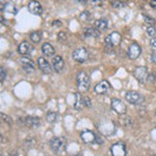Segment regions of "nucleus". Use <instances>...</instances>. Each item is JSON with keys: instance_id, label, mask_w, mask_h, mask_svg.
<instances>
[{"instance_id": "3", "label": "nucleus", "mask_w": 156, "mask_h": 156, "mask_svg": "<svg viewBox=\"0 0 156 156\" xmlns=\"http://www.w3.org/2000/svg\"><path fill=\"white\" fill-rule=\"evenodd\" d=\"M121 41H122V37L119 32L114 31L105 37V41H104V45H105V48H106L107 51H110V50L114 49L115 46H118L120 45Z\"/></svg>"}, {"instance_id": "30", "label": "nucleus", "mask_w": 156, "mask_h": 156, "mask_svg": "<svg viewBox=\"0 0 156 156\" xmlns=\"http://www.w3.org/2000/svg\"><path fill=\"white\" fill-rule=\"evenodd\" d=\"M1 117H2V120H3L5 123H7V124H9V125H12V120L11 118H9L7 115L1 114Z\"/></svg>"}, {"instance_id": "15", "label": "nucleus", "mask_w": 156, "mask_h": 156, "mask_svg": "<svg viewBox=\"0 0 156 156\" xmlns=\"http://www.w3.org/2000/svg\"><path fill=\"white\" fill-rule=\"evenodd\" d=\"M28 11L34 15H41L43 12V7L39 1H30L28 3Z\"/></svg>"}, {"instance_id": "14", "label": "nucleus", "mask_w": 156, "mask_h": 156, "mask_svg": "<svg viewBox=\"0 0 156 156\" xmlns=\"http://www.w3.org/2000/svg\"><path fill=\"white\" fill-rule=\"evenodd\" d=\"M64 67H65V62H64V59H62V57L59 56V55L54 56L53 59H52V68L54 69V71L57 73L62 72Z\"/></svg>"}, {"instance_id": "31", "label": "nucleus", "mask_w": 156, "mask_h": 156, "mask_svg": "<svg viewBox=\"0 0 156 156\" xmlns=\"http://www.w3.org/2000/svg\"><path fill=\"white\" fill-rule=\"evenodd\" d=\"M83 105L87 107H89V108L92 106V101H90V97H84L83 98Z\"/></svg>"}, {"instance_id": "29", "label": "nucleus", "mask_w": 156, "mask_h": 156, "mask_svg": "<svg viewBox=\"0 0 156 156\" xmlns=\"http://www.w3.org/2000/svg\"><path fill=\"white\" fill-rule=\"evenodd\" d=\"M112 7H115V9H121V7H124L126 4H125L124 2H121V1H112Z\"/></svg>"}, {"instance_id": "23", "label": "nucleus", "mask_w": 156, "mask_h": 156, "mask_svg": "<svg viewBox=\"0 0 156 156\" xmlns=\"http://www.w3.org/2000/svg\"><path fill=\"white\" fill-rule=\"evenodd\" d=\"M41 39H42V36L39 31H34L30 34V40H31L32 43H39L41 41Z\"/></svg>"}, {"instance_id": "16", "label": "nucleus", "mask_w": 156, "mask_h": 156, "mask_svg": "<svg viewBox=\"0 0 156 156\" xmlns=\"http://www.w3.org/2000/svg\"><path fill=\"white\" fill-rule=\"evenodd\" d=\"M31 50H32V46L26 41L22 42L21 44L18 46V52L20 54L24 55V56H25V55H27V54H29L30 52H31Z\"/></svg>"}, {"instance_id": "22", "label": "nucleus", "mask_w": 156, "mask_h": 156, "mask_svg": "<svg viewBox=\"0 0 156 156\" xmlns=\"http://www.w3.org/2000/svg\"><path fill=\"white\" fill-rule=\"evenodd\" d=\"M4 11L9 12V14H14L16 15L17 12H18V9H17V7L14 5L12 3H5L4 4Z\"/></svg>"}, {"instance_id": "20", "label": "nucleus", "mask_w": 156, "mask_h": 156, "mask_svg": "<svg viewBox=\"0 0 156 156\" xmlns=\"http://www.w3.org/2000/svg\"><path fill=\"white\" fill-rule=\"evenodd\" d=\"M84 36L87 37H99L100 30H98L95 27H89L84 30Z\"/></svg>"}, {"instance_id": "34", "label": "nucleus", "mask_w": 156, "mask_h": 156, "mask_svg": "<svg viewBox=\"0 0 156 156\" xmlns=\"http://www.w3.org/2000/svg\"><path fill=\"white\" fill-rule=\"evenodd\" d=\"M52 25H53V26H56V27H60L62 26V22L60 21H53Z\"/></svg>"}, {"instance_id": "24", "label": "nucleus", "mask_w": 156, "mask_h": 156, "mask_svg": "<svg viewBox=\"0 0 156 156\" xmlns=\"http://www.w3.org/2000/svg\"><path fill=\"white\" fill-rule=\"evenodd\" d=\"M46 119L49 123H53L57 119V114L54 112H48L46 115Z\"/></svg>"}, {"instance_id": "38", "label": "nucleus", "mask_w": 156, "mask_h": 156, "mask_svg": "<svg viewBox=\"0 0 156 156\" xmlns=\"http://www.w3.org/2000/svg\"><path fill=\"white\" fill-rule=\"evenodd\" d=\"M151 156H156V154L155 155H151Z\"/></svg>"}, {"instance_id": "11", "label": "nucleus", "mask_w": 156, "mask_h": 156, "mask_svg": "<svg viewBox=\"0 0 156 156\" xmlns=\"http://www.w3.org/2000/svg\"><path fill=\"white\" fill-rule=\"evenodd\" d=\"M80 137H81V140H83L85 144H96L97 134H95L90 130H83L80 133Z\"/></svg>"}, {"instance_id": "37", "label": "nucleus", "mask_w": 156, "mask_h": 156, "mask_svg": "<svg viewBox=\"0 0 156 156\" xmlns=\"http://www.w3.org/2000/svg\"><path fill=\"white\" fill-rule=\"evenodd\" d=\"M9 156H18V154H17V152H16V151H12V152L9 153Z\"/></svg>"}, {"instance_id": "19", "label": "nucleus", "mask_w": 156, "mask_h": 156, "mask_svg": "<svg viewBox=\"0 0 156 156\" xmlns=\"http://www.w3.org/2000/svg\"><path fill=\"white\" fill-rule=\"evenodd\" d=\"M95 28L98 30H106L108 28V22L106 19L100 18L95 21Z\"/></svg>"}, {"instance_id": "33", "label": "nucleus", "mask_w": 156, "mask_h": 156, "mask_svg": "<svg viewBox=\"0 0 156 156\" xmlns=\"http://www.w3.org/2000/svg\"><path fill=\"white\" fill-rule=\"evenodd\" d=\"M151 46H152L153 49L156 50V37H154V39L151 40Z\"/></svg>"}, {"instance_id": "7", "label": "nucleus", "mask_w": 156, "mask_h": 156, "mask_svg": "<svg viewBox=\"0 0 156 156\" xmlns=\"http://www.w3.org/2000/svg\"><path fill=\"white\" fill-rule=\"evenodd\" d=\"M112 156H126L127 151H126V145L123 142H118L112 146L110 148Z\"/></svg>"}, {"instance_id": "1", "label": "nucleus", "mask_w": 156, "mask_h": 156, "mask_svg": "<svg viewBox=\"0 0 156 156\" xmlns=\"http://www.w3.org/2000/svg\"><path fill=\"white\" fill-rule=\"evenodd\" d=\"M50 148L53 151L55 154H62V153L66 151L67 147V140L65 137H59V136H55L52 137L49 142Z\"/></svg>"}, {"instance_id": "39", "label": "nucleus", "mask_w": 156, "mask_h": 156, "mask_svg": "<svg viewBox=\"0 0 156 156\" xmlns=\"http://www.w3.org/2000/svg\"><path fill=\"white\" fill-rule=\"evenodd\" d=\"M155 115H156V110H155Z\"/></svg>"}, {"instance_id": "36", "label": "nucleus", "mask_w": 156, "mask_h": 156, "mask_svg": "<svg viewBox=\"0 0 156 156\" xmlns=\"http://www.w3.org/2000/svg\"><path fill=\"white\" fill-rule=\"evenodd\" d=\"M150 5L152 7H154V9H156V0H151L150 1Z\"/></svg>"}, {"instance_id": "12", "label": "nucleus", "mask_w": 156, "mask_h": 156, "mask_svg": "<svg viewBox=\"0 0 156 156\" xmlns=\"http://www.w3.org/2000/svg\"><path fill=\"white\" fill-rule=\"evenodd\" d=\"M37 66H39L40 70L45 74H50L52 72V70H53V68L51 67L48 60L45 59L44 57H39L37 58Z\"/></svg>"}, {"instance_id": "6", "label": "nucleus", "mask_w": 156, "mask_h": 156, "mask_svg": "<svg viewBox=\"0 0 156 156\" xmlns=\"http://www.w3.org/2000/svg\"><path fill=\"white\" fill-rule=\"evenodd\" d=\"M110 106H112V109L115 112L119 115H125L127 112V106L123 101H121L120 99H117V98H112V102H110Z\"/></svg>"}, {"instance_id": "4", "label": "nucleus", "mask_w": 156, "mask_h": 156, "mask_svg": "<svg viewBox=\"0 0 156 156\" xmlns=\"http://www.w3.org/2000/svg\"><path fill=\"white\" fill-rule=\"evenodd\" d=\"M125 98L130 104H133V105H140L143 104L145 101V97L143 96L142 94L137 92H127L126 95H125Z\"/></svg>"}, {"instance_id": "21", "label": "nucleus", "mask_w": 156, "mask_h": 156, "mask_svg": "<svg viewBox=\"0 0 156 156\" xmlns=\"http://www.w3.org/2000/svg\"><path fill=\"white\" fill-rule=\"evenodd\" d=\"M75 102H74V108L76 110H81L82 105H83V98L81 97V95L79 93H75Z\"/></svg>"}, {"instance_id": "26", "label": "nucleus", "mask_w": 156, "mask_h": 156, "mask_svg": "<svg viewBox=\"0 0 156 156\" xmlns=\"http://www.w3.org/2000/svg\"><path fill=\"white\" fill-rule=\"evenodd\" d=\"M146 30H147V34L149 37H151L152 39L156 37V26H148Z\"/></svg>"}, {"instance_id": "25", "label": "nucleus", "mask_w": 156, "mask_h": 156, "mask_svg": "<svg viewBox=\"0 0 156 156\" xmlns=\"http://www.w3.org/2000/svg\"><path fill=\"white\" fill-rule=\"evenodd\" d=\"M90 18H92V16H90V12H87V11L82 12L81 14L79 15V19L81 20V21H84V22L90 21Z\"/></svg>"}, {"instance_id": "2", "label": "nucleus", "mask_w": 156, "mask_h": 156, "mask_svg": "<svg viewBox=\"0 0 156 156\" xmlns=\"http://www.w3.org/2000/svg\"><path fill=\"white\" fill-rule=\"evenodd\" d=\"M90 80L89 75L84 71H80L77 74V87L79 90V92L81 93L87 92L90 89Z\"/></svg>"}, {"instance_id": "5", "label": "nucleus", "mask_w": 156, "mask_h": 156, "mask_svg": "<svg viewBox=\"0 0 156 156\" xmlns=\"http://www.w3.org/2000/svg\"><path fill=\"white\" fill-rule=\"evenodd\" d=\"M72 56L75 62L81 64V62H87V58H89V51H87V49L84 48V47H79V48L74 50Z\"/></svg>"}, {"instance_id": "9", "label": "nucleus", "mask_w": 156, "mask_h": 156, "mask_svg": "<svg viewBox=\"0 0 156 156\" xmlns=\"http://www.w3.org/2000/svg\"><path fill=\"white\" fill-rule=\"evenodd\" d=\"M142 53V48L140 46L137 44V43H132L131 45L129 46L128 48V51H127V55L130 59H136L138 56Z\"/></svg>"}, {"instance_id": "28", "label": "nucleus", "mask_w": 156, "mask_h": 156, "mask_svg": "<svg viewBox=\"0 0 156 156\" xmlns=\"http://www.w3.org/2000/svg\"><path fill=\"white\" fill-rule=\"evenodd\" d=\"M57 39H58L59 42H66L67 41V34H66V32H64V31L58 32V34H57Z\"/></svg>"}, {"instance_id": "35", "label": "nucleus", "mask_w": 156, "mask_h": 156, "mask_svg": "<svg viewBox=\"0 0 156 156\" xmlns=\"http://www.w3.org/2000/svg\"><path fill=\"white\" fill-rule=\"evenodd\" d=\"M151 59H152V62L156 64V52H153L152 55H151Z\"/></svg>"}, {"instance_id": "32", "label": "nucleus", "mask_w": 156, "mask_h": 156, "mask_svg": "<svg viewBox=\"0 0 156 156\" xmlns=\"http://www.w3.org/2000/svg\"><path fill=\"white\" fill-rule=\"evenodd\" d=\"M0 73H1V82H3L6 78V72H5V70H4L3 67L0 68Z\"/></svg>"}, {"instance_id": "13", "label": "nucleus", "mask_w": 156, "mask_h": 156, "mask_svg": "<svg viewBox=\"0 0 156 156\" xmlns=\"http://www.w3.org/2000/svg\"><path fill=\"white\" fill-rule=\"evenodd\" d=\"M109 87H110V85L108 83V81L102 80V81H100L98 84H96V87H94V92L98 95H104L108 92Z\"/></svg>"}, {"instance_id": "18", "label": "nucleus", "mask_w": 156, "mask_h": 156, "mask_svg": "<svg viewBox=\"0 0 156 156\" xmlns=\"http://www.w3.org/2000/svg\"><path fill=\"white\" fill-rule=\"evenodd\" d=\"M42 52H43V54L46 55V56H53L55 53V49L51 44L45 43L42 46Z\"/></svg>"}, {"instance_id": "8", "label": "nucleus", "mask_w": 156, "mask_h": 156, "mask_svg": "<svg viewBox=\"0 0 156 156\" xmlns=\"http://www.w3.org/2000/svg\"><path fill=\"white\" fill-rule=\"evenodd\" d=\"M133 75L142 83H144L147 80V78L149 77L148 76V69L146 67H136L134 71H133Z\"/></svg>"}, {"instance_id": "10", "label": "nucleus", "mask_w": 156, "mask_h": 156, "mask_svg": "<svg viewBox=\"0 0 156 156\" xmlns=\"http://www.w3.org/2000/svg\"><path fill=\"white\" fill-rule=\"evenodd\" d=\"M20 62H21V65H22V67H23V70L26 73L34 72V70H36V65H34L32 59H30L29 57H27V56H23V57H21Z\"/></svg>"}, {"instance_id": "17", "label": "nucleus", "mask_w": 156, "mask_h": 156, "mask_svg": "<svg viewBox=\"0 0 156 156\" xmlns=\"http://www.w3.org/2000/svg\"><path fill=\"white\" fill-rule=\"evenodd\" d=\"M25 124L27 125L28 127H31V128H37V127H40V119L37 117H28L25 118Z\"/></svg>"}, {"instance_id": "27", "label": "nucleus", "mask_w": 156, "mask_h": 156, "mask_svg": "<svg viewBox=\"0 0 156 156\" xmlns=\"http://www.w3.org/2000/svg\"><path fill=\"white\" fill-rule=\"evenodd\" d=\"M144 20H145L146 23L149 24V26H154L155 20L153 19L152 17H150V16H144Z\"/></svg>"}]
</instances>
